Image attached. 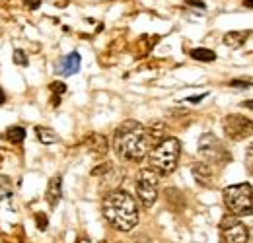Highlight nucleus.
Listing matches in <instances>:
<instances>
[{"instance_id": "nucleus-21", "label": "nucleus", "mask_w": 253, "mask_h": 243, "mask_svg": "<svg viewBox=\"0 0 253 243\" xmlns=\"http://www.w3.org/2000/svg\"><path fill=\"white\" fill-rule=\"evenodd\" d=\"M117 243H126V242H117Z\"/></svg>"}, {"instance_id": "nucleus-15", "label": "nucleus", "mask_w": 253, "mask_h": 243, "mask_svg": "<svg viewBox=\"0 0 253 243\" xmlns=\"http://www.w3.org/2000/svg\"><path fill=\"white\" fill-rule=\"evenodd\" d=\"M51 90L57 91V93H64V91H66V86H64L63 82H53V84H51Z\"/></svg>"}, {"instance_id": "nucleus-7", "label": "nucleus", "mask_w": 253, "mask_h": 243, "mask_svg": "<svg viewBox=\"0 0 253 243\" xmlns=\"http://www.w3.org/2000/svg\"><path fill=\"white\" fill-rule=\"evenodd\" d=\"M224 128H226V134L232 140H242V138L252 136V121L248 117H242V115H230V117H226Z\"/></svg>"}, {"instance_id": "nucleus-10", "label": "nucleus", "mask_w": 253, "mask_h": 243, "mask_svg": "<svg viewBox=\"0 0 253 243\" xmlns=\"http://www.w3.org/2000/svg\"><path fill=\"white\" fill-rule=\"evenodd\" d=\"M26 128L24 126H20V124H14V126H10L8 130H6V138L12 142V144H22L24 140H26Z\"/></svg>"}, {"instance_id": "nucleus-13", "label": "nucleus", "mask_w": 253, "mask_h": 243, "mask_svg": "<svg viewBox=\"0 0 253 243\" xmlns=\"http://www.w3.org/2000/svg\"><path fill=\"white\" fill-rule=\"evenodd\" d=\"M191 57L195 59V61H201V62H214L216 61V53L214 51H211V49H193L191 51Z\"/></svg>"}, {"instance_id": "nucleus-19", "label": "nucleus", "mask_w": 253, "mask_h": 243, "mask_svg": "<svg viewBox=\"0 0 253 243\" xmlns=\"http://www.w3.org/2000/svg\"><path fill=\"white\" fill-rule=\"evenodd\" d=\"M6 103V93H4V90L0 88V105H4Z\"/></svg>"}, {"instance_id": "nucleus-9", "label": "nucleus", "mask_w": 253, "mask_h": 243, "mask_svg": "<svg viewBox=\"0 0 253 243\" xmlns=\"http://www.w3.org/2000/svg\"><path fill=\"white\" fill-rule=\"evenodd\" d=\"M45 197H47V202H49L51 208H55V206L61 202V197H63V177H61V175H57V177H53V179L49 181Z\"/></svg>"}, {"instance_id": "nucleus-6", "label": "nucleus", "mask_w": 253, "mask_h": 243, "mask_svg": "<svg viewBox=\"0 0 253 243\" xmlns=\"http://www.w3.org/2000/svg\"><path fill=\"white\" fill-rule=\"evenodd\" d=\"M222 243H248L250 242V228L238 218H224L220 224Z\"/></svg>"}, {"instance_id": "nucleus-8", "label": "nucleus", "mask_w": 253, "mask_h": 243, "mask_svg": "<svg viewBox=\"0 0 253 243\" xmlns=\"http://www.w3.org/2000/svg\"><path fill=\"white\" fill-rule=\"evenodd\" d=\"M80 64H82V59H80V55L76 51L68 53V55H64L63 59L57 62V72L61 76H72V74H76L80 70Z\"/></svg>"}, {"instance_id": "nucleus-11", "label": "nucleus", "mask_w": 253, "mask_h": 243, "mask_svg": "<svg viewBox=\"0 0 253 243\" xmlns=\"http://www.w3.org/2000/svg\"><path fill=\"white\" fill-rule=\"evenodd\" d=\"M35 134H37V138H39L43 144H53V142L59 140L57 132H55L53 128H49V126H35Z\"/></svg>"}, {"instance_id": "nucleus-12", "label": "nucleus", "mask_w": 253, "mask_h": 243, "mask_svg": "<svg viewBox=\"0 0 253 243\" xmlns=\"http://www.w3.org/2000/svg\"><path fill=\"white\" fill-rule=\"evenodd\" d=\"M246 37H248V31L246 33H242V31H230V33L224 35V43L228 47H232V49H238V47L244 45V39Z\"/></svg>"}, {"instance_id": "nucleus-2", "label": "nucleus", "mask_w": 253, "mask_h": 243, "mask_svg": "<svg viewBox=\"0 0 253 243\" xmlns=\"http://www.w3.org/2000/svg\"><path fill=\"white\" fill-rule=\"evenodd\" d=\"M103 218L107 224L119 232H130L138 224V204L132 195L126 191H111L105 195L103 204H101Z\"/></svg>"}, {"instance_id": "nucleus-5", "label": "nucleus", "mask_w": 253, "mask_h": 243, "mask_svg": "<svg viewBox=\"0 0 253 243\" xmlns=\"http://www.w3.org/2000/svg\"><path fill=\"white\" fill-rule=\"evenodd\" d=\"M158 181H160V175L154 169L144 167V169L138 171V177H136V199H138V202L144 208H152L156 204V199H158Z\"/></svg>"}, {"instance_id": "nucleus-20", "label": "nucleus", "mask_w": 253, "mask_h": 243, "mask_svg": "<svg viewBox=\"0 0 253 243\" xmlns=\"http://www.w3.org/2000/svg\"><path fill=\"white\" fill-rule=\"evenodd\" d=\"M232 86H250V82H232Z\"/></svg>"}, {"instance_id": "nucleus-3", "label": "nucleus", "mask_w": 253, "mask_h": 243, "mask_svg": "<svg viewBox=\"0 0 253 243\" xmlns=\"http://www.w3.org/2000/svg\"><path fill=\"white\" fill-rule=\"evenodd\" d=\"M179 152H181V142L177 138H164L158 142L148 156L150 169H154L158 175H169L175 171L177 162H179Z\"/></svg>"}, {"instance_id": "nucleus-4", "label": "nucleus", "mask_w": 253, "mask_h": 243, "mask_svg": "<svg viewBox=\"0 0 253 243\" xmlns=\"http://www.w3.org/2000/svg\"><path fill=\"white\" fill-rule=\"evenodd\" d=\"M224 204L236 218L240 216H252V185L250 183H240V185H230L222 191Z\"/></svg>"}, {"instance_id": "nucleus-16", "label": "nucleus", "mask_w": 253, "mask_h": 243, "mask_svg": "<svg viewBox=\"0 0 253 243\" xmlns=\"http://www.w3.org/2000/svg\"><path fill=\"white\" fill-rule=\"evenodd\" d=\"M130 243H152V240H150L148 236H142V234H140V236H134V240Z\"/></svg>"}, {"instance_id": "nucleus-14", "label": "nucleus", "mask_w": 253, "mask_h": 243, "mask_svg": "<svg viewBox=\"0 0 253 243\" xmlns=\"http://www.w3.org/2000/svg\"><path fill=\"white\" fill-rule=\"evenodd\" d=\"M14 62L18 64V66H28V55L22 51V49H16L14 51Z\"/></svg>"}, {"instance_id": "nucleus-18", "label": "nucleus", "mask_w": 253, "mask_h": 243, "mask_svg": "<svg viewBox=\"0 0 253 243\" xmlns=\"http://www.w3.org/2000/svg\"><path fill=\"white\" fill-rule=\"evenodd\" d=\"M26 2V6L30 8V10H37L39 6H41V0H24Z\"/></svg>"}, {"instance_id": "nucleus-1", "label": "nucleus", "mask_w": 253, "mask_h": 243, "mask_svg": "<svg viewBox=\"0 0 253 243\" xmlns=\"http://www.w3.org/2000/svg\"><path fill=\"white\" fill-rule=\"evenodd\" d=\"M113 150L125 162H140L152 150V136L144 124L125 121L115 130Z\"/></svg>"}, {"instance_id": "nucleus-17", "label": "nucleus", "mask_w": 253, "mask_h": 243, "mask_svg": "<svg viewBox=\"0 0 253 243\" xmlns=\"http://www.w3.org/2000/svg\"><path fill=\"white\" fill-rule=\"evenodd\" d=\"M37 226H39V230H47V218L37 214Z\"/></svg>"}]
</instances>
